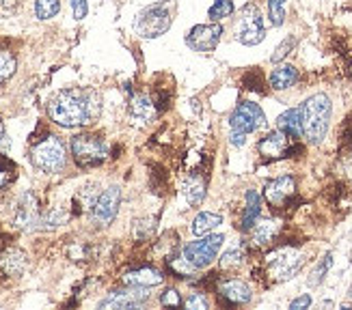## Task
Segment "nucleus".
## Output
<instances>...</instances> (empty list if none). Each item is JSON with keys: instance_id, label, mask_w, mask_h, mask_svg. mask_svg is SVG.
I'll list each match as a JSON object with an SVG mask.
<instances>
[{"instance_id": "obj_1", "label": "nucleus", "mask_w": 352, "mask_h": 310, "mask_svg": "<svg viewBox=\"0 0 352 310\" xmlns=\"http://www.w3.org/2000/svg\"><path fill=\"white\" fill-rule=\"evenodd\" d=\"M50 119L60 128H78L91 123L87 91L80 88H65L48 104Z\"/></svg>"}, {"instance_id": "obj_2", "label": "nucleus", "mask_w": 352, "mask_h": 310, "mask_svg": "<svg viewBox=\"0 0 352 310\" xmlns=\"http://www.w3.org/2000/svg\"><path fill=\"white\" fill-rule=\"evenodd\" d=\"M333 115V104L324 93H316L307 97L300 106V121H302V136L311 145H320L327 138L329 123Z\"/></svg>"}, {"instance_id": "obj_3", "label": "nucleus", "mask_w": 352, "mask_h": 310, "mask_svg": "<svg viewBox=\"0 0 352 310\" xmlns=\"http://www.w3.org/2000/svg\"><path fill=\"white\" fill-rule=\"evenodd\" d=\"M173 11L175 0H160L156 5H149L139 13V18L134 22L136 33L145 39H156L164 35L173 24Z\"/></svg>"}, {"instance_id": "obj_4", "label": "nucleus", "mask_w": 352, "mask_h": 310, "mask_svg": "<svg viewBox=\"0 0 352 310\" xmlns=\"http://www.w3.org/2000/svg\"><path fill=\"white\" fill-rule=\"evenodd\" d=\"M305 265V254L292 246H281L264 259V270L270 283L289 281Z\"/></svg>"}, {"instance_id": "obj_5", "label": "nucleus", "mask_w": 352, "mask_h": 310, "mask_svg": "<svg viewBox=\"0 0 352 310\" xmlns=\"http://www.w3.org/2000/svg\"><path fill=\"white\" fill-rule=\"evenodd\" d=\"M234 37L242 45H257L266 37L264 18L257 5H244L238 13V20L234 24Z\"/></svg>"}, {"instance_id": "obj_6", "label": "nucleus", "mask_w": 352, "mask_h": 310, "mask_svg": "<svg viewBox=\"0 0 352 310\" xmlns=\"http://www.w3.org/2000/svg\"><path fill=\"white\" fill-rule=\"evenodd\" d=\"M30 160L41 170V173H58V170L65 168V145L58 141L56 136H48L45 141L35 145L33 153H30Z\"/></svg>"}, {"instance_id": "obj_7", "label": "nucleus", "mask_w": 352, "mask_h": 310, "mask_svg": "<svg viewBox=\"0 0 352 310\" xmlns=\"http://www.w3.org/2000/svg\"><path fill=\"white\" fill-rule=\"evenodd\" d=\"M72 155L78 166L91 168L98 166L106 160L109 149H106L104 141L96 134H78L72 138Z\"/></svg>"}, {"instance_id": "obj_8", "label": "nucleus", "mask_w": 352, "mask_h": 310, "mask_svg": "<svg viewBox=\"0 0 352 310\" xmlns=\"http://www.w3.org/2000/svg\"><path fill=\"white\" fill-rule=\"evenodd\" d=\"M223 241H225V235H210L208 232V235H201L199 241L188 243L186 248H184L182 254L186 257L197 270H204V267L212 265L214 259L219 257Z\"/></svg>"}, {"instance_id": "obj_9", "label": "nucleus", "mask_w": 352, "mask_h": 310, "mask_svg": "<svg viewBox=\"0 0 352 310\" xmlns=\"http://www.w3.org/2000/svg\"><path fill=\"white\" fill-rule=\"evenodd\" d=\"M229 126H232V132L251 134V132L266 126V115L257 104L242 102L232 112V117H229Z\"/></svg>"}, {"instance_id": "obj_10", "label": "nucleus", "mask_w": 352, "mask_h": 310, "mask_svg": "<svg viewBox=\"0 0 352 310\" xmlns=\"http://www.w3.org/2000/svg\"><path fill=\"white\" fill-rule=\"evenodd\" d=\"M221 37H223V26L219 22L199 24L188 33L186 43H188V48L195 52H214L219 48Z\"/></svg>"}, {"instance_id": "obj_11", "label": "nucleus", "mask_w": 352, "mask_h": 310, "mask_svg": "<svg viewBox=\"0 0 352 310\" xmlns=\"http://www.w3.org/2000/svg\"><path fill=\"white\" fill-rule=\"evenodd\" d=\"M119 205H121V190L117 185H111V188H106L98 198L94 207H91V213H94V220L102 226L111 224L115 220V215L119 211Z\"/></svg>"}, {"instance_id": "obj_12", "label": "nucleus", "mask_w": 352, "mask_h": 310, "mask_svg": "<svg viewBox=\"0 0 352 310\" xmlns=\"http://www.w3.org/2000/svg\"><path fill=\"white\" fill-rule=\"evenodd\" d=\"M264 196L272 207H287V203L296 196V179L294 177H277L266 183Z\"/></svg>"}, {"instance_id": "obj_13", "label": "nucleus", "mask_w": 352, "mask_h": 310, "mask_svg": "<svg viewBox=\"0 0 352 310\" xmlns=\"http://www.w3.org/2000/svg\"><path fill=\"white\" fill-rule=\"evenodd\" d=\"M289 147H292V138L281 130H274L259 141L257 151L259 155H264L266 160H279V158H287Z\"/></svg>"}, {"instance_id": "obj_14", "label": "nucleus", "mask_w": 352, "mask_h": 310, "mask_svg": "<svg viewBox=\"0 0 352 310\" xmlns=\"http://www.w3.org/2000/svg\"><path fill=\"white\" fill-rule=\"evenodd\" d=\"M149 300L147 287H134L128 291H115L100 302V308H139Z\"/></svg>"}, {"instance_id": "obj_15", "label": "nucleus", "mask_w": 352, "mask_h": 310, "mask_svg": "<svg viewBox=\"0 0 352 310\" xmlns=\"http://www.w3.org/2000/svg\"><path fill=\"white\" fill-rule=\"evenodd\" d=\"M217 296L227 306H242V304H249L251 302L253 293H251V289H249L247 283L238 281V278H229V281H223L217 287Z\"/></svg>"}, {"instance_id": "obj_16", "label": "nucleus", "mask_w": 352, "mask_h": 310, "mask_svg": "<svg viewBox=\"0 0 352 310\" xmlns=\"http://www.w3.org/2000/svg\"><path fill=\"white\" fill-rule=\"evenodd\" d=\"M39 205L37 198L33 194H24L18 209H15V226L24 228V230H33L35 226H39Z\"/></svg>"}, {"instance_id": "obj_17", "label": "nucleus", "mask_w": 352, "mask_h": 310, "mask_svg": "<svg viewBox=\"0 0 352 310\" xmlns=\"http://www.w3.org/2000/svg\"><path fill=\"white\" fill-rule=\"evenodd\" d=\"M279 230H281V224L277 222V220H255V224L251 226V239H253V243L255 246H259V248H266V246H270L274 239H277V235H279Z\"/></svg>"}, {"instance_id": "obj_18", "label": "nucleus", "mask_w": 352, "mask_h": 310, "mask_svg": "<svg viewBox=\"0 0 352 310\" xmlns=\"http://www.w3.org/2000/svg\"><path fill=\"white\" fill-rule=\"evenodd\" d=\"M128 110L134 121H141V123H147L158 115V108H156L154 99L145 95V93H136V95H132Z\"/></svg>"}, {"instance_id": "obj_19", "label": "nucleus", "mask_w": 352, "mask_h": 310, "mask_svg": "<svg viewBox=\"0 0 352 310\" xmlns=\"http://www.w3.org/2000/svg\"><path fill=\"white\" fill-rule=\"evenodd\" d=\"M124 283L128 287H158L164 283V276L162 272L154 270V267H141V270H134V272H128L124 276Z\"/></svg>"}, {"instance_id": "obj_20", "label": "nucleus", "mask_w": 352, "mask_h": 310, "mask_svg": "<svg viewBox=\"0 0 352 310\" xmlns=\"http://www.w3.org/2000/svg\"><path fill=\"white\" fill-rule=\"evenodd\" d=\"M26 252L20 248H7V250L0 254V270L5 276H20L26 270Z\"/></svg>"}, {"instance_id": "obj_21", "label": "nucleus", "mask_w": 352, "mask_h": 310, "mask_svg": "<svg viewBox=\"0 0 352 310\" xmlns=\"http://www.w3.org/2000/svg\"><path fill=\"white\" fill-rule=\"evenodd\" d=\"M277 128L285 132L292 141L302 138V121H300V108H289L279 119H277Z\"/></svg>"}, {"instance_id": "obj_22", "label": "nucleus", "mask_w": 352, "mask_h": 310, "mask_svg": "<svg viewBox=\"0 0 352 310\" xmlns=\"http://www.w3.org/2000/svg\"><path fill=\"white\" fill-rule=\"evenodd\" d=\"M182 194L190 207L201 205L204 198H206V179H201L199 175H190L182 185Z\"/></svg>"}, {"instance_id": "obj_23", "label": "nucleus", "mask_w": 352, "mask_h": 310, "mask_svg": "<svg viewBox=\"0 0 352 310\" xmlns=\"http://www.w3.org/2000/svg\"><path fill=\"white\" fill-rule=\"evenodd\" d=\"M298 80V69L294 65H279L277 69H272L270 73V88L274 91H285L289 86H294Z\"/></svg>"}, {"instance_id": "obj_24", "label": "nucleus", "mask_w": 352, "mask_h": 310, "mask_svg": "<svg viewBox=\"0 0 352 310\" xmlns=\"http://www.w3.org/2000/svg\"><path fill=\"white\" fill-rule=\"evenodd\" d=\"M259 211H262V196H259L257 190H249L247 192V207H244V213H242V226L240 228L251 230V226L259 218Z\"/></svg>"}, {"instance_id": "obj_25", "label": "nucleus", "mask_w": 352, "mask_h": 310, "mask_svg": "<svg viewBox=\"0 0 352 310\" xmlns=\"http://www.w3.org/2000/svg\"><path fill=\"white\" fill-rule=\"evenodd\" d=\"M223 224V215L221 213H212V211H201L192 222V232L197 237L208 235L214 228H219Z\"/></svg>"}, {"instance_id": "obj_26", "label": "nucleus", "mask_w": 352, "mask_h": 310, "mask_svg": "<svg viewBox=\"0 0 352 310\" xmlns=\"http://www.w3.org/2000/svg\"><path fill=\"white\" fill-rule=\"evenodd\" d=\"M236 11L234 7V0H214V5L210 7L208 15H210V20L212 22H221L225 18H229Z\"/></svg>"}, {"instance_id": "obj_27", "label": "nucleus", "mask_w": 352, "mask_h": 310, "mask_svg": "<svg viewBox=\"0 0 352 310\" xmlns=\"http://www.w3.org/2000/svg\"><path fill=\"white\" fill-rule=\"evenodd\" d=\"M65 220H67V213H65L63 209L54 207V209H48V211H45V213L41 215L39 228H48V230H52V228H56V226H60V224H65Z\"/></svg>"}, {"instance_id": "obj_28", "label": "nucleus", "mask_w": 352, "mask_h": 310, "mask_svg": "<svg viewBox=\"0 0 352 310\" xmlns=\"http://www.w3.org/2000/svg\"><path fill=\"white\" fill-rule=\"evenodd\" d=\"M60 11L58 0H35V13L39 20H52Z\"/></svg>"}, {"instance_id": "obj_29", "label": "nucleus", "mask_w": 352, "mask_h": 310, "mask_svg": "<svg viewBox=\"0 0 352 310\" xmlns=\"http://www.w3.org/2000/svg\"><path fill=\"white\" fill-rule=\"evenodd\" d=\"M287 0H268V18L272 26H283Z\"/></svg>"}, {"instance_id": "obj_30", "label": "nucleus", "mask_w": 352, "mask_h": 310, "mask_svg": "<svg viewBox=\"0 0 352 310\" xmlns=\"http://www.w3.org/2000/svg\"><path fill=\"white\" fill-rule=\"evenodd\" d=\"M15 67H18V63H15V56L7 50H0V84L7 82L9 78L15 73Z\"/></svg>"}, {"instance_id": "obj_31", "label": "nucleus", "mask_w": 352, "mask_h": 310, "mask_svg": "<svg viewBox=\"0 0 352 310\" xmlns=\"http://www.w3.org/2000/svg\"><path fill=\"white\" fill-rule=\"evenodd\" d=\"M331 265H333V257H331V254H324L322 261H320L318 265H316V270L311 272V276H309V285H311V287H318L320 283H322V281H324V276H327L329 270H331Z\"/></svg>"}, {"instance_id": "obj_32", "label": "nucleus", "mask_w": 352, "mask_h": 310, "mask_svg": "<svg viewBox=\"0 0 352 310\" xmlns=\"http://www.w3.org/2000/svg\"><path fill=\"white\" fill-rule=\"evenodd\" d=\"M242 84L247 86L249 91L266 93V88H264V73L259 71V69H251V71L244 73V78H242Z\"/></svg>"}, {"instance_id": "obj_33", "label": "nucleus", "mask_w": 352, "mask_h": 310, "mask_svg": "<svg viewBox=\"0 0 352 310\" xmlns=\"http://www.w3.org/2000/svg\"><path fill=\"white\" fill-rule=\"evenodd\" d=\"M244 263V252L240 248H232V250H227L221 259V270H238Z\"/></svg>"}, {"instance_id": "obj_34", "label": "nucleus", "mask_w": 352, "mask_h": 310, "mask_svg": "<svg viewBox=\"0 0 352 310\" xmlns=\"http://www.w3.org/2000/svg\"><path fill=\"white\" fill-rule=\"evenodd\" d=\"M296 48V37L294 35H289V37H285L279 45H277V50H274V54L270 56V60L272 63H281V60L292 52Z\"/></svg>"}, {"instance_id": "obj_35", "label": "nucleus", "mask_w": 352, "mask_h": 310, "mask_svg": "<svg viewBox=\"0 0 352 310\" xmlns=\"http://www.w3.org/2000/svg\"><path fill=\"white\" fill-rule=\"evenodd\" d=\"M184 306H186V308H197V310H206L210 304H208V300H206V296H204V293H192V296L186 300V302H184Z\"/></svg>"}, {"instance_id": "obj_36", "label": "nucleus", "mask_w": 352, "mask_h": 310, "mask_svg": "<svg viewBox=\"0 0 352 310\" xmlns=\"http://www.w3.org/2000/svg\"><path fill=\"white\" fill-rule=\"evenodd\" d=\"M160 304L162 306H182V298H179V293L175 289H166L162 296H160Z\"/></svg>"}, {"instance_id": "obj_37", "label": "nucleus", "mask_w": 352, "mask_h": 310, "mask_svg": "<svg viewBox=\"0 0 352 310\" xmlns=\"http://www.w3.org/2000/svg\"><path fill=\"white\" fill-rule=\"evenodd\" d=\"M72 13H74V20H85L89 13L87 0H72Z\"/></svg>"}, {"instance_id": "obj_38", "label": "nucleus", "mask_w": 352, "mask_h": 310, "mask_svg": "<svg viewBox=\"0 0 352 310\" xmlns=\"http://www.w3.org/2000/svg\"><path fill=\"white\" fill-rule=\"evenodd\" d=\"M11 168H13L11 162H7V160L0 158V188H5V185H7V181H9V177H11Z\"/></svg>"}, {"instance_id": "obj_39", "label": "nucleus", "mask_w": 352, "mask_h": 310, "mask_svg": "<svg viewBox=\"0 0 352 310\" xmlns=\"http://www.w3.org/2000/svg\"><path fill=\"white\" fill-rule=\"evenodd\" d=\"M311 306V296H300L296 298L292 304H289V310H298V308H309Z\"/></svg>"}, {"instance_id": "obj_40", "label": "nucleus", "mask_w": 352, "mask_h": 310, "mask_svg": "<svg viewBox=\"0 0 352 310\" xmlns=\"http://www.w3.org/2000/svg\"><path fill=\"white\" fill-rule=\"evenodd\" d=\"M244 143H247V134H242V132H232V145H234V147H242Z\"/></svg>"}, {"instance_id": "obj_41", "label": "nucleus", "mask_w": 352, "mask_h": 310, "mask_svg": "<svg viewBox=\"0 0 352 310\" xmlns=\"http://www.w3.org/2000/svg\"><path fill=\"white\" fill-rule=\"evenodd\" d=\"M0 138H5V126H3V121H0Z\"/></svg>"}, {"instance_id": "obj_42", "label": "nucleus", "mask_w": 352, "mask_h": 310, "mask_svg": "<svg viewBox=\"0 0 352 310\" xmlns=\"http://www.w3.org/2000/svg\"><path fill=\"white\" fill-rule=\"evenodd\" d=\"M348 300L352 302V287H350V291H348Z\"/></svg>"}]
</instances>
